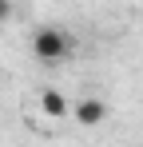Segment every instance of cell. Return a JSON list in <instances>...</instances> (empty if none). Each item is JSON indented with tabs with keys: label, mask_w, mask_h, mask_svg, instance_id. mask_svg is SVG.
Wrapping results in <instances>:
<instances>
[{
	"label": "cell",
	"mask_w": 143,
	"mask_h": 147,
	"mask_svg": "<svg viewBox=\"0 0 143 147\" xmlns=\"http://www.w3.org/2000/svg\"><path fill=\"white\" fill-rule=\"evenodd\" d=\"M32 52L44 64H60V60H68L72 52H76V40L60 24H44V28H36V36H32Z\"/></svg>",
	"instance_id": "cell-1"
},
{
	"label": "cell",
	"mask_w": 143,
	"mask_h": 147,
	"mask_svg": "<svg viewBox=\"0 0 143 147\" xmlns=\"http://www.w3.org/2000/svg\"><path fill=\"white\" fill-rule=\"evenodd\" d=\"M72 115H76L80 127H99V123L107 119V103H103V99H95V96H88V99H80V103H76V111H72Z\"/></svg>",
	"instance_id": "cell-2"
},
{
	"label": "cell",
	"mask_w": 143,
	"mask_h": 147,
	"mask_svg": "<svg viewBox=\"0 0 143 147\" xmlns=\"http://www.w3.org/2000/svg\"><path fill=\"white\" fill-rule=\"evenodd\" d=\"M40 111L52 115V119H64V115H72V103L60 96L56 88H44V92H40Z\"/></svg>",
	"instance_id": "cell-3"
},
{
	"label": "cell",
	"mask_w": 143,
	"mask_h": 147,
	"mask_svg": "<svg viewBox=\"0 0 143 147\" xmlns=\"http://www.w3.org/2000/svg\"><path fill=\"white\" fill-rule=\"evenodd\" d=\"M12 20V0H0V24Z\"/></svg>",
	"instance_id": "cell-4"
}]
</instances>
